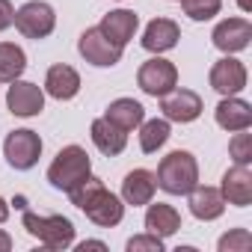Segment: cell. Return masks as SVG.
<instances>
[{"label": "cell", "mask_w": 252, "mask_h": 252, "mask_svg": "<svg viewBox=\"0 0 252 252\" xmlns=\"http://www.w3.org/2000/svg\"><path fill=\"white\" fill-rule=\"evenodd\" d=\"M137 86L152 95V98H163L166 92H172L178 86V68L175 63L163 60V57H152L140 65L137 71Z\"/></svg>", "instance_id": "6"}, {"label": "cell", "mask_w": 252, "mask_h": 252, "mask_svg": "<svg viewBox=\"0 0 252 252\" xmlns=\"http://www.w3.org/2000/svg\"><path fill=\"white\" fill-rule=\"evenodd\" d=\"M9 220V205H6V199L3 196H0V225H3Z\"/></svg>", "instance_id": "32"}, {"label": "cell", "mask_w": 252, "mask_h": 252, "mask_svg": "<svg viewBox=\"0 0 252 252\" xmlns=\"http://www.w3.org/2000/svg\"><path fill=\"white\" fill-rule=\"evenodd\" d=\"M160 110H163V119L166 122H178V125H190V122H196L199 116H202V98H199V92H193V89H172V92H166L163 98H160Z\"/></svg>", "instance_id": "9"}, {"label": "cell", "mask_w": 252, "mask_h": 252, "mask_svg": "<svg viewBox=\"0 0 252 252\" xmlns=\"http://www.w3.org/2000/svg\"><path fill=\"white\" fill-rule=\"evenodd\" d=\"M214 119L222 131L234 134V131H249L252 128V107L249 101L237 98V95H222V101L214 110Z\"/></svg>", "instance_id": "13"}, {"label": "cell", "mask_w": 252, "mask_h": 252, "mask_svg": "<svg viewBox=\"0 0 252 252\" xmlns=\"http://www.w3.org/2000/svg\"><path fill=\"white\" fill-rule=\"evenodd\" d=\"M225 205H234V208H249L252 205V172L249 166H240L234 163L225 175H222V187H220Z\"/></svg>", "instance_id": "14"}, {"label": "cell", "mask_w": 252, "mask_h": 252, "mask_svg": "<svg viewBox=\"0 0 252 252\" xmlns=\"http://www.w3.org/2000/svg\"><path fill=\"white\" fill-rule=\"evenodd\" d=\"M228 155H231L234 163L249 166V163H252V134L234 131V137H231V143H228Z\"/></svg>", "instance_id": "26"}, {"label": "cell", "mask_w": 252, "mask_h": 252, "mask_svg": "<svg viewBox=\"0 0 252 252\" xmlns=\"http://www.w3.org/2000/svg\"><path fill=\"white\" fill-rule=\"evenodd\" d=\"M208 80H211V86H214L220 95H237V92H243V89H246L249 74H246V65H243L240 60H234V57H228V54H225L222 60H217V63H214V68H211Z\"/></svg>", "instance_id": "11"}, {"label": "cell", "mask_w": 252, "mask_h": 252, "mask_svg": "<svg viewBox=\"0 0 252 252\" xmlns=\"http://www.w3.org/2000/svg\"><path fill=\"white\" fill-rule=\"evenodd\" d=\"M77 249H80V252H86V249H101V252H104V249H107V246H104V243H101V240H83V243H80V246H77Z\"/></svg>", "instance_id": "30"}, {"label": "cell", "mask_w": 252, "mask_h": 252, "mask_svg": "<svg viewBox=\"0 0 252 252\" xmlns=\"http://www.w3.org/2000/svg\"><path fill=\"white\" fill-rule=\"evenodd\" d=\"M178 3L190 21H211L222 9V0H178Z\"/></svg>", "instance_id": "25"}, {"label": "cell", "mask_w": 252, "mask_h": 252, "mask_svg": "<svg viewBox=\"0 0 252 252\" xmlns=\"http://www.w3.org/2000/svg\"><path fill=\"white\" fill-rule=\"evenodd\" d=\"M163 249H166V246H163V237L149 234V231L128 240V252H163Z\"/></svg>", "instance_id": "28"}, {"label": "cell", "mask_w": 252, "mask_h": 252, "mask_svg": "<svg viewBox=\"0 0 252 252\" xmlns=\"http://www.w3.org/2000/svg\"><path fill=\"white\" fill-rule=\"evenodd\" d=\"M45 92L57 101H71L80 92V74L65 63L51 65L48 74H45Z\"/></svg>", "instance_id": "20"}, {"label": "cell", "mask_w": 252, "mask_h": 252, "mask_svg": "<svg viewBox=\"0 0 252 252\" xmlns=\"http://www.w3.org/2000/svg\"><path fill=\"white\" fill-rule=\"evenodd\" d=\"M178 39H181V30L172 18H155V21H149L140 42L149 54H166L178 45Z\"/></svg>", "instance_id": "18"}, {"label": "cell", "mask_w": 252, "mask_h": 252, "mask_svg": "<svg viewBox=\"0 0 252 252\" xmlns=\"http://www.w3.org/2000/svg\"><path fill=\"white\" fill-rule=\"evenodd\" d=\"M27 54L15 42H0V83H12L24 74Z\"/></svg>", "instance_id": "23"}, {"label": "cell", "mask_w": 252, "mask_h": 252, "mask_svg": "<svg viewBox=\"0 0 252 252\" xmlns=\"http://www.w3.org/2000/svg\"><path fill=\"white\" fill-rule=\"evenodd\" d=\"M190 214L196 217V220H202V222H211V220H220L222 217V211H225V199H222V193L217 190V187H208V184H196L190 193Z\"/></svg>", "instance_id": "16"}, {"label": "cell", "mask_w": 252, "mask_h": 252, "mask_svg": "<svg viewBox=\"0 0 252 252\" xmlns=\"http://www.w3.org/2000/svg\"><path fill=\"white\" fill-rule=\"evenodd\" d=\"M77 51H80V57H83L89 65H95V68H113V65L122 60V51H125V48L113 45L98 27H89V30L80 33Z\"/></svg>", "instance_id": "8"}, {"label": "cell", "mask_w": 252, "mask_h": 252, "mask_svg": "<svg viewBox=\"0 0 252 252\" xmlns=\"http://www.w3.org/2000/svg\"><path fill=\"white\" fill-rule=\"evenodd\" d=\"M9 249H12V237L0 228V252H9Z\"/></svg>", "instance_id": "31"}, {"label": "cell", "mask_w": 252, "mask_h": 252, "mask_svg": "<svg viewBox=\"0 0 252 252\" xmlns=\"http://www.w3.org/2000/svg\"><path fill=\"white\" fill-rule=\"evenodd\" d=\"M68 196H71V205L80 208L101 228H113V225H119L125 220V202H122V196L110 193L101 178H92V175L83 178L74 190H68Z\"/></svg>", "instance_id": "1"}, {"label": "cell", "mask_w": 252, "mask_h": 252, "mask_svg": "<svg viewBox=\"0 0 252 252\" xmlns=\"http://www.w3.org/2000/svg\"><path fill=\"white\" fill-rule=\"evenodd\" d=\"M89 137H92L95 149H98L101 155H107V158H116V155H122V152H125V146H128V131L116 128V125H113L110 119H104V116L92 122Z\"/></svg>", "instance_id": "19"}, {"label": "cell", "mask_w": 252, "mask_h": 252, "mask_svg": "<svg viewBox=\"0 0 252 252\" xmlns=\"http://www.w3.org/2000/svg\"><path fill=\"white\" fill-rule=\"evenodd\" d=\"M249 39H252V24L246 18H225L214 27L211 33V42L217 51L222 54H237V51H246L249 48Z\"/></svg>", "instance_id": "12"}, {"label": "cell", "mask_w": 252, "mask_h": 252, "mask_svg": "<svg viewBox=\"0 0 252 252\" xmlns=\"http://www.w3.org/2000/svg\"><path fill=\"white\" fill-rule=\"evenodd\" d=\"M217 246H220V252H246L252 246V234L246 228H231L228 234L220 237Z\"/></svg>", "instance_id": "27"}, {"label": "cell", "mask_w": 252, "mask_h": 252, "mask_svg": "<svg viewBox=\"0 0 252 252\" xmlns=\"http://www.w3.org/2000/svg\"><path fill=\"white\" fill-rule=\"evenodd\" d=\"M3 158H6V163H9L12 169H18V172L33 169V166L39 163V158H42V140H39V134L30 131V128L12 131V134L6 137V143H3Z\"/></svg>", "instance_id": "7"}, {"label": "cell", "mask_w": 252, "mask_h": 252, "mask_svg": "<svg viewBox=\"0 0 252 252\" xmlns=\"http://www.w3.org/2000/svg\"><path fill=\"white\" fill-rule=\"evenodd\" d=\"M21 222H24L27 234L36 237V240H39L42 246H48V249H68V246L74 243V222H71L68 217H60V214H54V217H39V214H33V211H24Z\"/></svg>", "instance_id": "4"}, {"label": "cell", "mask_w": 252, "mask_h": 252, "mask_svg": "<svg viewBox=\"0 0 252 252\" xmlns=\"http://www.w3.org/2000/svg\"><path fill=\"white\" fill-rule=\"evenodd\" d=\"M155 190H158L155 172H149V169H134V172L125 175V181H122V202H125V205H134V208L149 205V202L155 199Z\"/></svg>", "instance_id": "17"}, {"label": "cell", "mask_w": 252, "mask_h": 252, "mask_svg": "<svg viewBox=\"0 0 252 252\" xmlns=\"http://www.w3.org/2000/svg\"><path fill=\"white\" fill-rule=\"evenodd\" d=\"M169 122L166 119H143V125H140V149L146 152V155H155L158 149H163L166 146V140H169Z\"/></svg>", "instance_id": "24"}, {"label": "cell", "mask_w": 252, "mask_h": 252, "mask_svg": "<svg viewBox=\"0 0 252 252\" xmlns=\"http://www.w3.org/2000/svg\"><path fill=\"white\" fill-rule=\"evenodd\" d=\"M237 6H240L243 12H252V0H237Z\"/></svg>", "instance_id": "33"}, {"label": "cell", "mask_w": 252, "mask_h": 252, "mask_svg": "<svg viewBox=\"0 0 252 252\" xmlns=\"http://www.w3.org/2000/svg\"><path fill=\"white\" fill-rule=\"evenodd\" d=\"M18 33L24 39H48L57 27V12L51 3H45V0H30V3H24L18 12H15V21Z\"/></svg>", "instance_id": "5"}, {"label": "cell", "mask_w": 252, "mask_h": 252, "mask_svg": "<svg viewBox=\"0 0 252 252\" xmlns=\"http://www.w3.org/2000/svg\"><path fill=\"white\" fill-rule=\"evenodd\" d=\"M137 27H140V18H137V12H131V9H113V12H107V15L101 18V24H98V30H101L113 45H119V48H125V45L137 36Z\"/></svg>", "instance_id": "15"}, {"label": "cell", "mask_w": 252, "mask_h": 252, "mask_svg": "<svg viewBox=\"0 0 252 252\" xmlns=\"http://www.w3.org/2000/svg\"><path fill=\"white\" fill-rule=\"evenodd\" d=\"M89 175H92V160H89L86 149H80V146H65V149H60L57 158H54V163L48 166V181H51V187H54V190H63V193L74 190V187H77L83 178H89Z\"/></svg>", "instance_id": "3"}, {"label": "cell", "mask_w": 252, "mask_h": 252, "mask_svg": "<svg viewBox=\"0 0 252 252\" xmlns=\"http://www.w3.org/2000/svg\"><path fill=\"white\" fill-rule=\"evenodd\" d=\"M104 119H110L122 131H137L143 125V119H146V107L140 101H134V98H116V101H110Z\"/></svg>", "instance_id": "22"}, {"label": "cell", "mask_w": 252, "mask_h": 252, "mask_svg": "<svg viewBox=\"0 0 252 252\" xmlns=\"http://www.w3.org/2000/svg\"><path fill=\"white\" fill-rule=\"evenodd\" d=\"M12 21H15V9H12V3H9V0H0V33L9 30Z\"/></svg>", "instance_id": "29"}, {"label": "cell", "mask_w": 252, "mask_h": 252, "mask_svg": "<svg viewBox=\"0 0 252 252\" xmlns=\"http://www.w3.org/2000/svg\"><path fill=\"white\" fill-rule=\"evenodd\" d=\"M6 107L18 119H33V116H39L45 110V92L36 83L18 77V80H12V86L6 92Z\"/></svg>", "instance_id": "10"}, {"label": "cell", "mask_w": 252, "mask_h": 252, "mask_svg": "<svg viewBox=\"0 0 252 252\" xmlns=\"http://www.w3.org/2000/svg\"><path fill=\"white\" fill-rule=\"evenodd\" d=\"M181 228V214L166 205V202H149V211H146V231L149 234H158V237H172L175 231Z\"/></svg>", "instance_id": "21"}, {"label": "cell", "mask_w": 252, "mask_h": 252, "mask_svg": "<svg viewBox=\"0 0 252 252\" xmlns=\"http://www.w3.org/2000/svg\"><path fill=\"white\" fill-rule=\"evenodd\" d=\"M155 178H158V187L166 190L169 196H187L199 184V163L190 152L175 149L160 160Z\"/></svg>", "instance_id": "2"}]
</instances>
